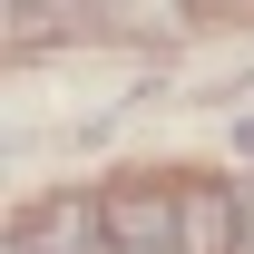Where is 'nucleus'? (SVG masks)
Returning a JSON list of instances; mask_svg holds the SVG:
<instances>
[{
	"label": "nucleus",
	"mask_w": 254,
	"mask_h": 254,
	"mask_svg": "<svg viewBox=\"0 0 254 254\" xmlns=\"http://www.w3.org/2000/svg\"><path fill=\"white\" fill-rule=\"evenodd\" d=\"M245 245V205L225 186H186L176 195V254H235Z\"/></svg>",
	"instance_id": "1"
},
{
	"label": "nucleus",
	"mask_w": 254,
	"mask_h": 254,
	"mask_svg": "<svg viewBox=\"0 0 254 254\" xmlns=\"http://www.w3.org/2000/svg\"><path fill=\"white\" fill-rule=\"evenodd\" d=\"M108 235L137 254H176V195H108Z\"/></svg>",
	"instance_id": "2"
},
{
	"label": "nucleus",
	"mask_w": 254,
	"mask_h": 254,
	"mask_svg": "<svg viewBox=\"0 0 254 254\" xmlns=\"http://www.w3.org/2000/svg\"><path fill=\"white\" fill-rule=\"evenodd\" d=\"M118 30H176V0H98Z\"/></svg>",
	"instance_id": "3"
},
{
	"label": "nucleus",
	"mask_w": 254,
	"mask_h": 254,
	"mask_svg": "<svg viewBox=\"0 0 254 254\" xmlns=\"http://www.w3.org/2000/svg\"><path fill=\"white\" fill-rule=\"evenodd\" d=\"M78 0H10V39H39V30H59Z\"/></svg>",
	"instance_id": "4"
}]
</instances>
